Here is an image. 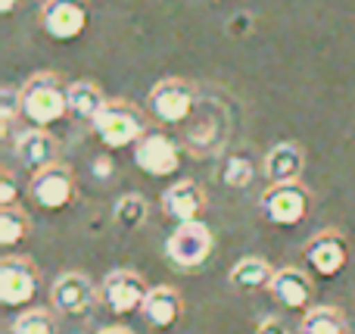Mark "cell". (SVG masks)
Masks as SVG:
<instances>
[{"mask_svg": "<svg viewBox=\"0 0 355 334\" xmlns=\"http://www.w3.org/2000/svg\"><path fill=\"white\" fill-rule=\"evenodd\" d=\"M227 28H231V35H246V31H252V16L250 12H237V16H231Z\"/></svg>", "mask_w": 355, "mask_h": 334, "instance_id": "83f0119b", "label": "cell"}, {"mask_svg": "<svg viewBox=\"0 0 355 334\" xmlns=\"http://www.w3.org/2000/svg\"><path fill=\"white\" fill-rule=\"evenodd\" d=\"M19 200V185L16 178H12L10 172L0 175V210H10V206H16Z\"/></svg>", "mask_w": 355, "mask_h": 334, "instance_id": "484cf974", "label": "cell"}, {"mask_svg": "<svg viewBox=\"0 0 355 334\" xmlns=\"http://www.w3.org/2000/svg\"><path fill=\"white\" fill-rule=\"evenodd\" d=\"M202 210H206V191L190 178L175 181V185L166 187V194H162V212H166L175 225L200 222Z\"/></svg>", "mask_w": 355, "mask_h": 334, "instance_id": "4fadbf2b", "label": "cell"}, {"mask_svg": "<svg viewBox=\"0 0 355 334\" xmlns=\"http://www.w3.org/2000/svg\"><path fill=\"white\" fill-rule=\"evenodd\" d=\"M135 166L150 178H168L181 169V150L162 131H147L135 144Z\"/></svg>", "mask_w": 355, "mask_h": 334, "instance_id": "52a82bcc", "label": "cell"}, {"mask_svg": "<svg viewBox=\"0 0 355 334\" xmlns=\"http://www.w3.org/2000/svg\"><path fill=\"white\" fill-rule=\"evenodd\" d=\"M50 303L62 316H85L97 303V287L81 272H62L50 287Z\"/></svg>", "mask_w": 355, "mask_h": 334, "instance_id": "7c38bea8", "label": "cell"}, {"mask_svg": "<svg viewBox=\"0 0 355 334\" xmlns=\"http://www.w3.org/2000/svg\"><path fill=\"white\" fill-rule=\"evenodd\" d=\"M16 116H22V87L3 85L0 87V122H3V131H10Z\"/></svg>", "mask_w": 355, "mask_h": 334, "instance_id": "d4e9b609", "label": "cell"}, {"mask_svg": "<svg viewBox=\"0 0 355 334\" xmlns=\"http://www.w3.org/2000/svg\"><path fill=\"white\" fill-rule=\"evenodd\" d=\"M302 256H306V266L318 278H337L346 269V260H349V244H346V237L340 231L327 228L306 244Z\"/></svg>", "mask_w": 355, "mask_h": 334, "instance_id": "30bf717a", "label": "cell"}, {"mask_svg": "<svg viewBox=\"0 0 355 334\" xmlns=\"http://www.w3.org/2000/svg\"><path fill=\"white\" fill-rule=\"evenodd\" d=\"M91 172L97 175V178H110L112 175V160L110 156H97V160L91 162Z\"/></svg>", "mask_w": 355, "mask_h": 334, "instance_id": "f1b7e54d", "label": "cell"}, {"mask_svg": "<svg viewBox=\"0 0 355 334\" xmlns=\"http://www.w3.org/2000/svg\"><path fill=\"white\" fill-rule=\"evenodd\" d=\"M231 285L243 294H256V291H271V281H275V269L268 266L259 256H243V260L234 262L231 269Z\"/></svg>", "mask_w": 355, "mask_h": 334, "instance_id": "ac0fdd59", "label": "cell"}, {"mask_svg": "<svg viewBox=\"0 0 355 334\" xmlns=\"http://www.w3.org/2000/svg\"><path fill=\"white\" fill-rule=\"evenodd\" d=\"M69 116V85H62L53 72H37L22 85V119L35 128L56 125Z\"/></svg>", "mask_w": 355, "mask_h": 334, "instance_id": "6da1fadb", "label": "cell"}, {"mask_svg": "<svg viewBox=\"0 0 355 334\" xmlns=\"http://www.w3.org/2000/svg\"><path fill=\"white\" fill-rule=\"evenodd\" d=\"M256 334H293V328H290L287 322H284V319H265L262 325H259V331Z\"/></svg>", "mask_w": 355, "mask_h": 334, "instance_id": "4316f807", "label": "cell"}, {"mask_svg": "<svg viewBox=\"0 0 355 334\" xmlns=\"http://www.w3.org/2000/svg\"><path fill=\"white\" fill-rule=\"evenodd\" d=\"M28 194L41 210L50 212H60L72 203L75 197V178H72V169L62 166V162H53V166L41 169L35 172V178L28 181Z\"/></svg>", "mask_w": 355, "mask_h": 334, "instance_id": "ba28073f", "label": "cell"}, {"mask_svg": "<svg viewBox=\"0 0 355 334\" xmlns=\"http://www.w3.org/2000/svg\"><path fill=\"white\" fill-rule=\"evenodd\" d=\"M181 312H184V303L175 287H168V285L150 287V297H147V303H144V319H147L153 328H159V331L175 328Z\"/></svg>", "mask_w": 355, "mask_h": 334, "instance_id": "e0dca14e", "label": "cell"}, {"mask_svg": "<svg viewBox=\"0 0 355 334\" xmlns=\"http://www.w3.org/2000/svg\"><path fill=\"white\" fill-rule=\"evenodd\" d=\"M302 334H349L346 316L334 306H312L309 312H302Z\"/></svg>", "mask_w": 355, "mask_h": 334, "instance_id": "ffe728a7", "label": "cell"}, {"mask_svg": "<svg viewBox=\"0 0 355 334\" xmlns=\"http://www.w3.org/2000/svg\"><path fill=\"white\" fill-rule=\"evenodd\" d=\"M56 150H60L56 137L50 135V131H44V128H25L22 135L16 137L19 162H22V166H28V169H35V172L53 166V162H56Z\"/></svg>", "mask_w": 355, "mask_h": 334, "instance_id": "9a60e30c", "label": "cell"}, {"mask_svg": "<svg viewBox=\"0 0 355 334\" xmlns=\"http://www.w3.org/2000/svg\"><path fill=\"white\" fill-rule=\"evenodd\" d=\"M31 231L28 216H25L19 206H10V210H0V244L3 247H16L19 241H25Z\"/></svg>", "mask_w": 355, "mask_h": 334, "instance_id": "7402d4cb", "label": "cell"}, {"mask_svg": "<svg viewBox=\"0 0 355 334\" xmlns=\"http://www.w3.org/2000/svg\"><path fill=\"white\" fill-rule=\"evenodd\" d=\"M37 294V269L25 256H3L0 260V303L16 310L31 303Z\"/></svg>", "mask_w": 355, "mask_h": 334, "instance_id": "8fae6325", "label": "cell"}, {"mask_svg": "<svg viewBox=\"0 0 355 334\" xmlns=\"http://www.w3.org/2000/svg\"><path fill=\"white\" fill-rule=\"evenodd\" d=\"M212 231L202 222H187V225H175V231L166 241V256L168 262L178 269H200L202 262L212 256Z\"/></svg>", "mask_w": 355, "mask_h": 334, "instance_id": "3957f363", "label": "cell"}, {"mask_svg": "<svg viewBox=\"0 0 355 334\" xmlns=\"http://www.w3.org/2000/svg\"><path fill=\"white\" fill-rule=\"evenodd\" d=\"M106 103H110V100L103 97V91H100L94 81L78 78L69 85V116L85 119V122L94 125V119L106 110Z\"/></svg>", "mask_w": 355, "mask_h": 334, "instance_id": "d6986e66", "label": "cell"}, {"mask_svg": "<svg viewBox=\"0 0 355 334\" xmlns=\"http://www.w3.org/2000/svg\"><path fill=\"white\" fill-rule=\"evenodd\" d=\"M150 216V203L141 197V194H122L112 206V222L125 231H137Z\"/></svg>", "mask_w": 355, "mask_h": 334, "instance_id": "44dd1931", "label": "cell"}, {"mask_svg": "<svg viewBox=\"0 0 355 334\" xmlns=\"http://www.w3.org/2000/svg\"><path fill=\"white\" fill-rule=\"evenodd\" d=\"M91 128L103 147L122 150V147H135L147 135V119H144V112L137 106L116 100V103H106V110L94 119Z\"/></svg>", "mask_w": 355, "mask_h": 334, "instance_id": "7a4b0ae2", "label": "cell"}, {"mask_svg": "<svg viewBox=\"0 0 355 334\" xmlns=\"http://www.w3.org/2000/svg\"><path fill=\"white\" fill-rule=\"evenodd\" d=\"M271 294L275 300L284 306V310H302L309 312L312 310V281L302 269H293V266H284L275 272V281H271Z\"/></svg>", "mask_w": 355, "mask_h": 334, "instance_id": "5bb4252c", "label": "cell"}, {"mask_svg": "<svg viewBox=\"0 0 355 334\" xmlns=\"http://www.w3.org/2000/svg\"><path fill=\"white\" fill-rule=\"evenodd\" d=\"M150 297L147 281L131 269H116L103 278L100 285V300L112 316H131V312H144V303Z\"/></svg>", "mask_w": 355, "mask_h": 334, "instance_id": "277c9868", "label": "cell"}, {"mask_svg": "<svg viewBox=\"0 0 355 334\" xmlns=\"http://www.w3.org/2000/svg\"><path fill=\"white\" fill-rule=\"evenodd\" d=\"M16 3H19V0H0V12H3V16H10V12L16 10Z\"/></svg>", "mask_w": 355, "mask_h": 334, "instance_id": "f546056e", "label": "cell"}, {"mask_svg": "<svg viewBox=\"0 0 355 334\" xmlns=\"http://www.w3.org/2000/svg\"><path fill=\"white\" fill-rule=\"evenodd\" d=\"M309 206L312 197L309 191L293 181V185H268V191L262 194V212L271 225H281V228H293L302 219L309 216Z\"/></svg>", "mask_w": 355, "mask_h": 334, "instance_id": "8992f818", "label": "cell"}, {"mask_svg": "<svg viewBox=\"0 0 355 334\" xmlns=\"http://www.w3.org/2000/svg\"><path fill=\"white\" fill-rule=\"evenodd\" d=\"M97 334H131L128 328H103V331H97Z\"/></svg>", "mask_w": 355, "mask_h": 334, "instance_id": "4dcf8cb0", "label": "cell"}, {"mask_svg": "<svg viewBox=\"0 0 355 334\" xmlns=\"http://www.w3.org/2000/svg\"><path fill=\"white\" fill-rule=\"evenodd\" d=\"M41 25L47 37L60 44L78 41L87 28V3L85 0H47L41 10Z\"/></svg>", "mask_w": 355, "mask_h": 334, "instance_id": "9c48e42d", "label": "cell"}, {"mask_svg": "<svg viewBox=\"0 0 355 334\" xmlns=\"http://www.w3.org/2000/svg\"><path fill=\"white\" fill-rule=\"evenodd\" d=\"M221 178H225L227 187H234V191H243V187L252 185V178H256V169H252V160L243 153H231L225 160V169H221Z\"/></svg>", "mask_w": 355, "mask_h": 334, "instance_id": "603a6c76", "label": "cell"}, {"mask_svg": "<svg viewBox=\"0 0 355 334\" xmlns=\"http://www.w3.org/2000/svg\"><path fill=\"white\" fill-rule=\"evenodd\" d=\"M196 106V94L193 87L187 85V81L181 78H162L153 85V91H150L147 97V110L150 116L156 119V122L162 125H181L190 119V112H193Z\"/></svg>", "mask_w": 355, "mask_h": 334, "instance_id": "5b68a950", "label": "cell"}, {"mask_svg": "<svg viewBox=\"0 0 355 334\" xmlns=\"http://www.w3.org/2000/svg\"><path fill=\"white\" fill-rule=\"evenodd\" d=\"M12 334H56V322L47 310H25L12 322Z\"/></svg>", "mask_w": 355, "mask_h": 334, "instance_id": "cb8c5ba5", "label": "cell"}, {"mask_svg": "<svg viewBox=\"0 0 355 334\" xmlns=\"http://www.w3.org/2000/svg\"><path fill=\"white\" fill-rule=\"evenodd\" d=\"M302 169H306V153L290 141L277 144L265 153V178L271 185H293V181H300Z\"/></svg>", "mask_w": 355, "mask_h": 334, "instance_id": "2e32d148", "label": "cell"}]
</instances>
